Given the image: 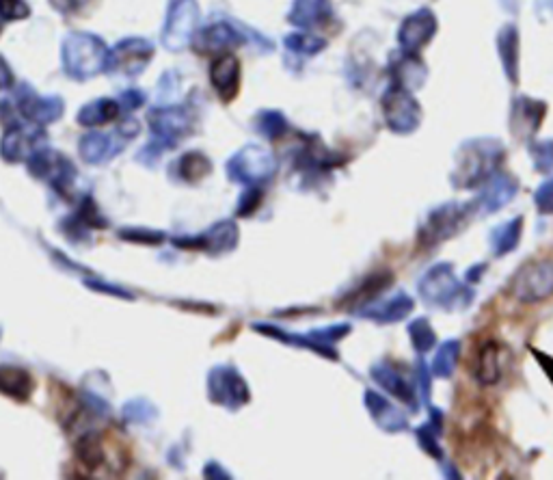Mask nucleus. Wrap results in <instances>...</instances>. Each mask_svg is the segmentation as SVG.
<instances>
[{"label": "nucleus", "mask_w": 553, "mask_h": 480, "mask_svg": "<svg viewBox=\"0 0 553 480\" xmlns=\"http://www.w3.org/2000/svg\"><path fill=\"white\" fill-rule=\"evenodd\" d=\"M523 236V217H512L506 223H499L489 236V245L495 258H506L515 251Z\"/></svg>", "instance_id": "19"}, {"label": "nucleus", "mask_w": 553, "mask_h": 480, "mask_svg": "<svg viewBox=\"0 0 553 480\" xmlns=\"http://www.w3.org/2000/svg\"><path fill=\"white\" fill-rule=\"evenodd\" d=\"M208 392L210 398L217 405H223L227 409H238L249 403V385L242 379L234 368L219 366L210 370L208 375Z\"/></svg>", "instance_id": "6"}, {"label": "nucleus", "mask_w": 553, "mask_h": 480, "mask_svg": "<svg viewBox=\"0 0 553 480\" xmlns=\"http://www.w3.org/2000/svg\"><path fill=\"white\" fill-rule=\"evenodd\" d=\"M534 357L538 359V362H541L543 370L547 372L549 379L553 381V359H551V357H547V355H543V353H536V351H534Z\"/></svg>", "instance_id": "39"}, {"label": "nucleus", "mask_w": 553, "mask_h": 480, "mask_svg": "<svg viewBox=\"0 0 553 480\" xmlns=\"http://www.w3.org/2000/svg\"><path fill=\"white\" fill-rule=\"evenodd\" d=\"M461 351H463L461 340L450 338V340L441 342L439 349L435 351L433 364H430V372H433V377L450 379L454 375L458 362H461Z\"/></svg>", "instance_id": "24"}, {"label": "nucleus", "mask_w": 553, "mask_h": 480, "mask_svg": "<svg viewBox=\"0 0 553 480\" xmlns=\"http://www.w3.org/2000/svg\"><path fill=\"white\" fill-rule=\"evenodd\" d=\"M363 405H366L370 418L383 433L398 435V433L409 431L407 413H404L396 403H391V400L385 398L383 394L374 392V390H366L363 392Z\"/></svg>", "instance_id": "11"}, {"label": "nucleus", "mask_w": 553, "mask_h": 480, "mask_svg": "<svg viewBox=\"0 0 553 480\" xmlns=\"http://www.w3.org/2000/svg\"><path fill=\"white\" fill-rule=\"evenodd\" d=\"M119 236L124 240H130V243H143V245H158L165 240V234H160L156 230H145V228H126L119 232Z\"/></svg>", "instance_id": "32"}, {"label": "nucleus", "mask_w": 553, "mask_h": 480, "mask_svg": "<svg viewBox=\"0 0 553 480\" xmlns=\"http://www.w3.org/2000/svg\"><path fill=\"white\" fill-rule=\"evenodd\" d=\"M407 333H409V340H411V346L415 349V353L424 357L428 355L430 351L435 349L437 344V331L433 327V323L426 316H415L409 327H407Z\"/></svg>", "instance_id": "25"}, {"label": "nucleus", "mask_w": 553, "mask_h": 480, "mask_svg": "<svg viewBox=\"0 0 553 480\" xmlns=\"http://www.w3.org/2000/svg\"><path fill=\"white\" fill-rule=\"evenodd\" d=\"M391 282H394V275H391L389 271L370 275L368 279H363V284L357 290L350 292L344 305H348V308H353V310H361L363 305H368L374 299H379V295H383V292L391 286Z\"/></svg>", "instance_id": "22"}, {"label": "nucleus", "mask_w": 553, "mask_h": 480, "mask_svg": "<svg viewBox=\"0 0 553 480\" xmlns=\"http://www.w3.org/2000/svg\"><path fill=\"white\" fill-rule=\"evenodd\" d=\"M370 377L387 394L402 400V403H407L415 411L420 409V405H417V398H420V394H417L415 379L409 381L402 375V370L398 366H394L391 362H379L370 368Z\"/></svg>", "instance_id": "12"}, {"label": "nucleus", "mask_w": 553, "mask_h": 480, "mask_svg": "<svg viewBox=\"0 0 553 480\" xmlns=\"http://www.w3.org/2000/svg\"><path fill=\"white\" fill-rule=\"evenodd\" d=\"M528 152L532 158V167L538 173H551L553 171V139H541V141H528Z\"/></svg>", "instance_id": "28"}, {"label": "nucleus", "mask_w": 553, "mask_h": 480, "mask_svg": "<svg viewBox=\"0 0 553 480\" xmlns=\"http://www.w3.org/2000/svg\"><path fill=\"white\" fill-rule=\"evenodd\" d=\"M497 55L502 70L512 85L519 80V31L515 24H504L497 31Z\"/></svg>", "instance_id": "16"}, {"label": "nucleus", "mask_w": 553, "mask_h": 480, "mask_svg": "<svg viewBox=\"0 0 553 480\" xmlns=\"http://www.w3.org/2000/svg\"><path fill=\"white\" fill-rule=\"evenodd\" d=\"M35 390L33 377L24 368L18 366H0V392L5 396L24 403Z\"/></svg>", "instance_id": "21"}, {"label": "nucleus", "mask_w": 553, "mask_h": 480, "mask_svg": "<svg viewBox=\"0 0 553 480\" xmlns=\"http://www.w3.org/2000/svg\"><path fill=\"white\" fill-rule=\"evenodd\" d=\"M413 310H415V299L409 295V292L398 290L394 295L379 297L372 303L363 305L361 310H357V314L361 318L372 320L376 325H394L407 320L413 314Z\"/></svg>", "instance_id": "10"}, {"label": "nucleus", "mask_w": 553, "mask_h": 480, "mask_svg": "<svg viewBox=\"0 0 553 480\" xmlns=\"http://www.w3.org/2000/svg\"><path fill=\"white\" fill-rule=\"evenodd\" d=\"M474 379L482 388H489L502 379V346L495 340L484 342L474 364Z\"/></svg>", "instance_id": "17"}, {"label": "nucleus", "mask_w": 553, "mask_h": 480, "mask_svg": "<svg viewBox=\"0 0 553 480\" xmlns=\"http://www.w3.org/2000/svg\"><path fill=\"white\" fill-rule=\"evenodd\" d=\"M201 236H204V249L210 256H223L238 245V225L234 221H221Z\"/></svg>", "instance_id": "23"}, {"label": "nucleus", "mask_w": 553, "mask_h": 480, "mask_svg": "<svg viewBox=\"0 0 553 480\" xmlns=\"http://www.w3.org/2000/svg\"><path fill=\"white\" fill-rule=\"evenodd\" d=\"M238 78H240V65L232 55H223L212 65V85L219 91L221 100L229 102L238 91Z\"/></svg>", "instance_id": "20"}, {"label": "nucleus", "mask_w": 553, "mask_h": 480, "mask_svg": "<svg viewBox=\"0 0 553 480\" xmlns=\"http://www.w3.org/2000/svg\"><path fill=\"white\" fill-rule=\"evenodd\" d=\"M487 269H489V266H487V262H478V264H474V266H471V269H467V273H465V282L471 286V284H478L480 282V277L484 275V273H487Z\"/></svg>", "instance_id": "36"}, {"label": "nucleus", "mask_w": 553, "mask_h": 480, "mask_svg": "<svg viewBox=\"0 0 553 480\" xmlns=\"http://www.w3.org/2000/svg\"><path fill=\"white\" fill-rule=\"evenodd\" d=\"M430 420L420 424L415 429V439L420 448L426 452L428 457L437 461H443V448H441V435H443V411L428 405Z\"/></svg>", "instance_id": "18"}, {"label": "nucleus", "mask_w": 553, "mask_h": 480, "mask_svg": "<svg viewBox=\"0 0 553 480\" xmlns=\"http://www.w3.org/2000/svg\"><path fill=\"white\" fill-rule=\"evenodd\" d=\"M33 176L48 180L63 197H74V184L78 173L72 169L70 163H65V158L57 154H39L31 163Z\"/></svg>", "instance_id": "13"}, {"label": "nucleus", "mask_w": 553, "mask_h": 480, "mask_svg": "<svg viewBox=\"0 0 553 480\" xmlns=\"http://www.w3.org/2000/svg\"><path fill=\"white\" fill-rule=\"evenodd\" d=\"M275 173V160L271 154H264L260 150H247L238 158L229 163V176L236 182L245 184H258L262 180H268Z\"/></svg>", "instance_id": "14"}, {"label": "nucleus", "mask_w": 553, "mask_h": 480, "mask_svg": "<svg viewBox=\"0 0 553 480\" xmlns=\"http://www.w3.org/2000/svg\"><path fill=\"white\" fill-rule=\"evenodd\" d=\"M158 416V411L152 403H147V400H132L124 407V418L128 422H152Z\"/></svg>", "instance_id": "29"}, {"label": "nucleus", "mask_w": 553, "mask_h": 480, "mask_svg": "<svg viewBox=\"0 0 553 480\" xmlns=\"http://www.w3.org/2000/svg\"><path fill=\"white\" fill-rule=\"evenodd\" d=\"M471 210L474 206L456 202V199L430 208L420 221V228H417V243L424 249H430L454 238L469 223Z\"/></svg>", "instance_id": "3"}, {"label": "nucleus", "mask_w": 553, "mask_h": 480, "mask_svg": "<svg viewBox=\"0 0 553 480\" xmlns=\"http://www.w3.org/2000/svg\"><path fill=\"white\" fill-rule=\"evenodd\" d=\"M417 295L430 308L450 312L469 308L476 292L467 282L463 284L456 277V271L450 262H437L428 266L422 277L417 279Z\"/></svg>", "instance_id": "2"}, {"label": "nucleus", "mask_w": 553, "mask_h": 480, "mask_svg": "<svg viewBox=\"0 0 553 480\" xmlns=\"http://www.w3.org/2000/svg\"><path fill=\"white\" fill-rule=\"evenodd\" d=\"M534 206L538 210V215H543V217L553 215V178H547L534 191Z\"/></svg>", "instance_id": "31"}, {"label": "nucleus", "mask_w": 553, "mask_h": 480, "mask_svg": "<svg viewBox=\"0 0 553 480\" xmlns=\"http://www.w3.org/2000/svg\"><path fill=\"white\" fill-rule=\"evenodd\" d=\"M439 22H437V13L428 7L415 9L409 13L407 18L402 20L400 29H398V44L400 50L404 52H420L426 48L433 37L437 35Z\"/></svg>", "instance_id": "8"}, {"label": "nucleus", "mask_w": 553, "mask_h": 480, "mask_svg": "<svg viewBox=\"0 0 553 480\" xmlns=\"http://www.w3.org/2000/svg\"><path fill=\"white\" fill-rule=\"evenodd\" d=\"M519 182L515 176H510L506 171H495L493 176L480 186V193L474 199V212H482V215H495V212L504 210L512 199L519 195Z\"/></svg>", "instance_id": "7"}, {"label": "nucleus", "mask_w": 553, "mask_h": 480, "mask_svg": "<svg viewBox=\"0 0 553 480\" xmlns=\"http://www.w3.org/2000/svg\"><path fill=\"white\" fill-rule=\"evenodd\" d=\"M512 295L525 305L543 303L553 297V262L538 260L523 264L512 279Z\"/></svg>", "instance_id": "5"}, {"label": "nucleus", "mask_w": 553, "mask_h": 480, "mask_svg": "<svg viewBox=\"0 0 553 480\" xmlns=\"http://www.w3.org/2000/svg\"><path fill=\"white\" fill-rule=\"evenodd\" d=\"M534 11L543 22L553 18V0H534Z\"/></svg>", "instance_id": "37"}, {"label": "nucleus", "mask_w": 553, "mask_h": 480, "mask_svg": "<svg viewBox=\"0 0 553 480\" xmlns=\"http://www.w3.org/2000/svg\"><path fill=\"white\" fill-rule=\"evenodd\" d=\"M0 13H3V18L16 20V18H24L29 9L22 3V0H0Z\"/></svg>", "instance_id": "34"}, {"label": "nucleus", "mask_w": 553, "mask_h": 480, "mask_svg": "<svg viewBox=\"0 0 553 480\" xmlns=\"http://www.w3.org/2000/svg\"><path fill=\"white\" fill-rule=\"evenodd\" d=\"M210 171H212L210 160H208L204 154H197V152L186 154V156L182 158V163H180V176H182L186 182H199V180H204Z\"/></svg>", "instance_id": "27"}, {"label": "nucleus", "mask_w": 553, "mask_h": 480, "mask_svg": "<svg viewBox=\"0 0 553 480\" xmlns=\"http://www.w3.org/2000/svg\"><path fill=\"white\" fill-rule=\"evenodd\" d=\"M89 288L93 290H98V292H109V295H115V297H121V299H132L130 292H126L124 288H119V286H106L102 282H96V279H93V282H87Z\"/></svg>", "instance_id": "35"}, {"label": "nucleus", "mask_w": 553, "mask_h": 480, "mask_svg": "<svg viewBox=\"0 0 553 480\" xmlns=\"http://www.w3.org/2000/svg\"><path fill=\"white\" fill-rule=\"evenodd\" d=\"M225 470L221 468V465L219 463H214V461H210L208 465H206V470H204V476L206 478H232V474H223Z\"/></svg>", "instance_id": "38"}, {"label": "nucleus", "mask_w": 553, "mask_h": 480, "mask_svg": "<svg viewBox=\"0 0 553 480\" xmlns=\"http://www.w3.org/2000/svg\"><path fill=\"white\" fill-rule=\"evenodd\" d=\"M391 78H394V85L409 91H417L424 87L428 78V68L420 59V52L400 50V55H394V59H391Z\"/></svg>", "instance_id": "15"}, {"label": "nucleus", "mask_w": 553, "mask_h": 480, "mask_svg": "<svg viewBox=\"0 0 553 480\" xmlns=\"http://www.w3.org/2000/svg\"><path fill=\"white\" fill-rule=\"evenodd\" d=\"M430 383H433V372H430V366L424 362V357H420L415 366V388L426 405H430Z\"/></svg>", "instance_id": "30"}, {"label": "nucleus", "mask_w": 553, "mask_h": 480, "mask_svg": "<svg viewBox=\"0 0 553 480\" xmlns=\"http://www.w3.org/2000/svg\"><path fill=\"white\" fill-rule=\"evenodd\" d=\"M76 455L87 470H98L106 459V448L98 435H83L76 444Z\"/></svg>", "instance_id": "26"}, {"label": "nucleus", "mask_w": 553, "mask_h": 480, "mask_svg": "<svg viewBox=\"0 0 553 480\" xmlns=\"http://www.w3.org/2000/svg\"><path fill=\"white\" fill-rule=\"evenodd\" d=\"M506 156L504 143L493 137H474L467 139L454 154V163L450 171V182L458 191L478 189L487 182L495 171L502 167Z\"/></svg>", "instance_id": "1"}, {"label": "nucleus", "mask_w": 553, "mask_h": 480, "mask_svg": "<svg viewBox=\"0 0 553 480\" xmlns=\"http://www.w3.org/2000/svg\"><path fill=\"white\" fill-rule=\"evenodd\" d=\"M547 115V104L530 96H517L510 104V132L515 139L532 141L541 130Z\"/></svg>", "instance_id": "9"}, {"label": "nucleus", "mask_w": 553, "mask_h": 480, "mask_svg": "<svg viewBox=\"0 0 553 480\" xmlns=\"http://www.w3.org/2000/svg\"><path fill=\"white\" fill-rule=\"evenodd\" d=\"M383 117L385 124L396 135H413L422 126V104L413 96V91L391 85L383 93Z\"/></svg>", "instance_id": "4"}, {"label": "nucleus", "mask_w": 553, "mask_h": 480, "mask_svg": "<svg viewBox=\"0 0 553 480\" xmlns=\"http://www.w3.org/2000/svg\"><path fill=\"white\" fill-rule=\"evenodd\" d=\"M260 204H262V191L255 189V186H251V191H247L245 195H242V199H240L238 215L240 217H249V215H253L255 210H258Z\"/></svg>", "instance_id": "33"}]
</instances>
